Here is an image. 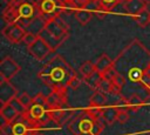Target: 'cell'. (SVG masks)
Listing matches in <instances>:
<instances>
[{
    "mask_svg": "<svg viewBox=\"0 0 150 135\" xmlns=\"http://www.w3.org/2000/svg\"><path fill=\"white\" fill-rule=\"evenodd\" d=\"M21 70L20 65L11 56H5L0 62V81L11 80Z\"/></svg>",
    "mask_w": 150,
    "mask_h": 135,
    "instance_id": "8992f818",
    "label": "cell"
},
{
    "mask_svg": "<svg viewBox=\"0 0 150 135\" xmlns=\"http://www.w3.org/2000/svg\"><path fill=\"white\" fill-rule=\"evenodd\" d=\"M122 1H123V5H124L127 12L131 16L136 15L142 9L146 8V6H148V4L144 0H122Z\"/></svg>",
    "mask_w": 150,
    "mask_h": 135,
    "instance_id": "30bf717a",
    "label": "cell"
},
{
    "mask_svg": "<svg viewBox=\"0 0 150 135\" xmlns=\"http://www.w3.org/2000/svg\"><path fill=\"white\" fill-rule=\"evenodd\" d=\"M73 68L61 56L56 55L50 59L39 72V77L49 87L54 89L66 88L70 77L74 75Z\"/></svg>",
    "mask_w": 150,
    "mask_h": 135,
    "instance_id": "6da1fadb",
    "label": "cell"
},
{
    "mask_svg": "<svg viewBox=\"0 0 150 135\" xmlns=\"http://www.w3.org/2000/svg\"><path fill=\"white\" fill-rule=\"evenodd\" d=\"M144 1H145V2H146V4H148V5H149V4H150V0H144Z\"/></svg>",
    "mask_w": 150,
    "mask_h": 135,
    "instance_id": "60d3db41",
    "label": "cell"
},
{
    "mask_svg": "<svg viewBox=\"0 0 150 135\" xmlns=\"http://www.w3.org/2000/svg\"><path fill=\"white\" fill-rule=\"evenodd\" d=\"M93 11L88 9V7H83V8H77L75 9V18L76 20L81 23V25H87L91 18H93Z\"/></svg>",
    "mask_w": 150,
    "mask_h": 135,
    "instance_id": "4fadbf2b",
    "label": "cell"
},
{
    "mask_svg": "<svg viewBox=\"0 0 150 135\" xmlns=\"http://www.w3.org/2000/svg\"><path fill=\"white\" fill-rule=\"evenodd\" d=\"M112 81H109L107 79H102V81L100 82V86H98V90L105 93V94H110L111 93V89H112Z\"/></svg>",
    "mask_w": 150,
    "mask_h": 135,
    "instance_id": "f1b7e54d",
    "label": "cell"
},
{
    "mask_svg": "<svg viewBox=\"0 0 150 135\" xmlns=\"http://www.w3.org/2000/svg\"><path fill=\"white\" fill-rule=\"evenodd\" d=\"M1 1H2V4H4V5H6V6L8 7V6H11L12 4H14L16 0H1Z\"/></svg>",
    "mask_w": 150,
    "mask_h": 135,
    "instance_id": "ab89813d",
    "label": "cell"
},
{
    "mask_svg": "<svg viewBox=\"0 0 150 135\" xmlns=\"http://www.w3.org/2000/svg\"><path fill=\"white\" fill-rule=\"evenodd\" d=\"M18 97V100L21 102V104L28 110L32 106H33V97H30L29 95H28V93H26V92H23V93H21L19 96H16Z\"/></svg>",
    "mask_w": 150,
    "mask_h": 135,
    "instance_id": "83f0119b",
    "label": "cell"
},
{
    "mask_svg": "<svg viewBox=\"0 0 150 135\" xmlns=\"http://www.w3.org/2000/svg\"><path fill=\"white\" fill-rule=\"evenodd\" d=\"M0 115H1V117L4 119V121L13 122V121L20 115V113H19L11 103H6V104H1Z\"/></svg>",
    "mask_w": 150,
    "mask_h": 135,
    "instance_id": "8fae6325",
    "label": "cell"
},
{
    "mask_svg": "<svg viewBox=\"0 0 150 135\" xmlns=\"http://www.w3.org/2000/svg\"><path fill=\"white\" fill-rule=\"evenodd\" d=\"M66 88H57L54 89L53 93H50L47 96V109H57L62 108L66 96H64Z\"/></svg>",
    "mask_w": 150,
    "mask_h": 135,
    "instance_id": "9c48e42d",
    "label": "cell"
},
{
    "mask_svg": "<svg viewBox=\"0 0 150 135\" xmlns=\"http://www.w3.org/2000/svg\"><path fill=\"white\" fill-rule=\"evenodd\" d=\"M28 115L35 120V121H40L46 114H47V109L42 106H39V104H33L29 109H28Z\"/></svg>",
    "mask_w": 150,
    "mask_h": 135,
    "instance_id": "ffe728a7",
    "label": "cell"
},
{
    "mask_svg": "<svg viewBox=\"0 0 150 135\" xmlns=\"http://www.w3.org/2000/svg\"><path fill=\"white\" fill-rule=\"evenodd\" d=\"M0 131H1V135H14V129H13L12 122L5 121L0 127Z\"/></svg>",
    "mask_w": 150,
    "mask_h": 135,
    "instance_id": "4dcf8cb0",
    "label": "cell"
},
{
    "mask_svg": "<svg viewBox=\"0 0 150 135\" xmlns=\"http://www.w3.org/2000/svg\"><path fill=\"white\" fill-rule=\"evenodd\" d=\"M118 72L115 69V67L112 66V67H110L108 70H105L103 74H102V76H103V79H107V80H109V81H112L114 80V77H115V75L117 74Z\"/></svg>",
    "mask_w": 150,
    "mask_h": 135,
    "instance_id": "e575fe53",
    "label": "cell"
},
{
    "mask_svg": "<svg viewBox=\"0 0 150 135\" xmlns=\"http://www.w3.org/2000/svg\"><path fill=\"white\" fill-rule=\"evenodd\" d=\"M38 38H39V35H36L34 33H30V32H26V35L23 38V42L26 43V46H30Z\"/></svg>",
    "mask_w": 150,
    "mask_h": 135,
    "instance_id": "836d02e7",
    "label": "cell"
},
{
    "mask_svg": "<svg viewBox=\"0 0 150 135\" xmlns=\"http://www.w3.org/2000/svg\"><path fill=\"white\" fill-rule=\"evenodd\" d=\"M91 1L93 0H63V2H64L66 6H69V7L74 8V9L88 7Z\"/></svg>",
    "mask_w": 150,
    "mask_h": 135,
    "instance_id": "603a6c76",
    "label": "cell"
},
{
    "mask_svg": "<svg viewBox=\"0 0 150 135\" xmlns=\"http://www.w3.org/2000/svg\"><path fill=\"white\" fill-rule=\"evenodd\" d=\"M45 29L52 34L53 36H55L56 39H60V40H66L68 38V31H69V27L68 25L66 23V21L60 16H56L55 19H52L49 21L46 22V26H45Z\"/></svg>",
    "mask_w": 150,
    "mask_h": 135,
    "instance_id": "3957f363",
    "label": "cell"
},
{
    "mask_svg": "<svg viewBox=\"0 0 150 135\" xmlns=\"http://www.w3.org/2000/svg\"><path fill=\"white\" fill-rule=\"evenodd\" d=\"M120 1H122V0H98V2H100L103 7L108 8L109 11H110L111 8H114Z\"/></svg>",
    "mask_w": 150,
    "mask_h": 135,
    "instance_id": "d590c367",
    "label": "cell"
},
{
    "mask_svg": "<svg viewBox=\"0 0 150 135\" xmlns=\"http://www.w3.org/2000/svg\"><path fill=\"white\" fill-rule=\"evenodd\" d=\"M64 115V112L62 110V108H57V109H47V116L55 121V122H59L61 121L62 116Z\"/></svg>",
    "mask_w": 150,
    "mask_h": 135,
    "instance_id": "4316f807",
    "label": "cell"
},
{
    "mask_svg": "<svg viewBox=\"0 0 150 135\" xmlns=\"http://www.w3.org/2000/svg\"><path fill=\"white\" fill-rule=\"evenodd\" d=\"M77 134H82V133H91L93 127H94V120L91 117H86V119H81L77 123Z\"/></svg>",
    "mask_w": 150,
    "mask_h": 135,
    "instance_id": "d6986e66",
    "label": "cell"
},
{
    "mask_svg": "<svg viewBox=\"0 0 150 135\" xmlns=\"http://www.w3.org/2000/svg\"><path fill=\"white\" fill-rule=\"evenodd\" d=\"M143 86L145 87V89L148 90V93L150 94V80H145V81H142Z\"/></svg>",
    "mask_w": 150,
    "mask_h": 135,
    "instance_id": "f35d334b",
    "label": "cell"
},
{
    "mask_svg": "<svg viewBox=\"0 0 150 135\" xmlns=\"http://www.w3.org/2000/svg\"><path fill=\"white\" fill-rule=\"evenodd\" d=\"M102 79H103L102 73H100L97 70H94L90 75H88L87 77H84V83H87L90 88L97 89L98 86H100V82L102 81Z\"/></svg>",
    "mask_w": 150,
    "mask_h": 135,
    "instance_id": "ac0fdd59",
    "label": "cell"
},
{
    "mask_svg": "<svg viewBox=\"0 0 150 135\" xmlns=\"http://www.w3.org/2000/svg\"><path fill=\"white\" fill-rule=\"evenodd\" d=\"M118 110L120 109L116 108V107H107V108H103L102 119L104 120L105 124H112L115 121H117Z\"/></svg>",
    "mask_w": 150,
    "mask_h": 135,
    "instance_id": "9a60e30c",
    "label": "cell"
},
{
    "mask_svg": "<svg viewBox=\"0 0 150 135\" xmlns=\"http://www.w3.org/2000/svg\"><path fill=\"white\" fill-rule=\"evenodd\" d=\"M144 104L143 100L137 95V94H132L130 97H128L125 100V107L128 110H131V112H137L142 108V106Z\"/></svg>",
    "mask_w": 150,
    "mask_h": 135,
    "instance_id": "5bb4252c",
    "label": "cell"
},
{
    "mask_svg": "<svg viewBox=\"0 0 150 135\" xmlns=\"http://www.w3.org/2000/svg\"><path fill=\"white\" fill-rule=\"evenodd\" d=\"M9 103H11V104H12V106H13V107H14V108H15V109H16V110L20 113V114H23V113L27 110V109H26V108H25V107L21 104V102L18 100V97L13 99V100H12Z\"/></svg>",
    "mask_w": 150,
    "mask_h": 135,
    "instance_id": "8d00e7d4",
    "label": "cell"
},
{
    "mask_svg": "<svg viewBox=\"0 0 150 135\" xmlns=\"http://www.w3.org/2000/svg\"><path fill=\"white\" fill-rule=\"evenodd\" d=\"M114 66V62H112V60L107 55V54H102L98 59H97V61L95 62V69L97 70V72H100V73H104L105 70H108L110 67H112Z\"/></svg>",
    "mask_w": 150,
    "mask_h": 135,
    "instance_id": "7c38bea8",
    "label": "cell"
},
{
    "mask_svg": "<svg viewBox=\"0 0 150 135\" xmlns=\"http://www.w3.org/2000/svg\"><path fill=\"white\" fill-rule=\"evenodd\" d=\"M33 104H39V106H42L47 109V97L41 94V93H38L34 97H33Z\"/></svg>",
    "mask_w": 150,
    "mask_h": 135,
    "instance_id": "1f68e13d",
    "label": "cell"
},
{
    "mask_svg": "<svg viewBox=\"0 0 150 135\" xmlns=\"http://www.w3.org/2000/svg\"><path fill=\"white\" fill-rule=\"evenodd\" d=\"M148 135H150V131H149V133H148Z\"/></svg>",
    "mask_w": 150,
    "mask_h": 135,
    "instance_id": "7bdbcfd3",
    "label": "cell"
},
{
    "mask_svg": "<svg viewBox=\"0 0 150 135\" xmlns=\"http://www.w3.org/2000/svg\"><path fill=\"white\" fill-rule=\"evenodd\" d=\"M87 115L89 117H91L93 120H97L102 117V113H103V107H95V106H89L86 110Z\"/></svg>",
    "mask_w": 150,
    "mask_h": 135,
    "instance_id": "cb8c5ba5",
    "label": "cell"
},
{
    "mask_svg": "<svg viewBox=\"0 0 150 135\" xmlns=\"http://www.w3.org/2000/svg\"><path fill=\"white\" fill-rule=\"evenodd\" d=\"M82 82H84V77H83L80 73H74V75H73V76L70 77V80L68 81L67 86L70 87V88H73V89H76V88H79V87L81 86Z\"/></svg>",
    "mask_w": 150,
    "mask_h": 135,
    "instance_id": "d4e9b609",
    "label": "cell"
},
{
    "mask_svg": "<svg viewBox=\"0 0 150 135\" xmlns=\"http://www.w3.org/2000/svg\"><path fill=\"white\" fill-rule=\"evenodd\" d=\"M27 50L28 53L38 61H42L45 60L52 52H54L52 49V47L39 35V38L30 45V46H27Z\"/></svg>",
    "mask_w": 150,
    "mask_h": 135,
    "instance_id": "277c9868",
    "label": "cell"
},
{
    "mask_svg": "<svg viewBox=\"0 0 150 135\" xmlns=\"http://www.w3.org/2000/svg\"><path fill=\"white\" fill-rule=\"evenodd\" d=\"M112 83L115 85V86H117L118 88H123L124 87V85H125V77L122 75V74H120V73H117L116 75H115V77H114V80H112Z\"/></svg>",
    "mask_w": 150,
    "mask_h": 135,
    "instance_id": "d6a6232c",
    "label": "cell"
},
{
    "mask_svg": "<svg viewBox=\"0 0 150 135\" xmlns=\"http://www.w3.org/2000/svg\"><path fill=\"white\" fill-rule=\"evenodd\" d=\"M95 69V63H93L91 61H84L80 68H79V73L83 76V77H87L88 75H90Z\"/></svg>",
    "mask_w": 150,
    "mask_h": 135,
    "instance_id": "7402d4cb",
    "label": "cell"
},
{
    "mask_svg": "<svg viewBox=\"0 0 150 135\" xmlns=\"http://www.w3.org/2000/svg\"><path fill=\"white\" fill-rule=\"evenodd\" d=\"M18 95L16 88L9 82V80L0 81V102L1 104L9 103Z\"/></svg>",
    "mask_w": 150,
    "mask_h": 135,
    "instance_id": "ba28073f",
    "label": "cell"
},
{
    "mask_svg": "<svg viewBox=\"0 0 150 135\" xmlns=\"http://www.w3.org/2000/svg\"><path fill=\"white\" fill-rule=\"evenodd\" d=\"M39 35H40V36H41V38H42V39H43V40H45V41H46V42L52 47V49H53V50H55L56 48H59V47L64 42L63 40L56 39L55 36H53L52 34H49L45 28L42 29V32H41Z\"/></svg>",
    "mask_w": 150,
    "mask_h": 135,
    "instance_id": "2e32d148",
    "label": "cell"
},
{
    "mask_svg": "<svg viewBox=\"0 0 150 135\" xmlns=\"http://www.w3.org/2000/svg\"><path fill=\"white\" fill-rule=\"evenodd\" d=\"M132 18L136 21V23L142 28H145L148 25H150V12L148 11V8L142 9L139 13H137Z\"/></svg>",
    "mask_w": 150,
    "mask_h": 135,
    "instance_id": "e0dca14e",
    "label": "cell"
},
{
    "mask_svg": "<svg viewBox=\"0 0 150 135\" xmlns=\"http://www.w3.org/2000/svg\"><path fill=\"white\" fill-rule=\"evenodd\" d=\"M148 66H149V67H150V60H149V62H148Z\"/></svg>",
    "mask_w": 150,
    "mask_h": 135,
    "instance_id": "b9f144b4",
    "label": "cell"
},
{
    "mask_svg": "<svg viewBox=\"0 0 150 135\" xmlns=\"http://www.w3.org/2000/svg\"><path fill=\"white\" fill-rule=\"evenodd\" d=\"M13 129H14V135H27L28 133L27 126L22 122H15L13 124Z\"/></svg>",
    "mask_w": 150,
    "mask_h": 135,
    "instance_id": "f546056e",
    "label": "cell"
},
{
    "mask_svg": "<svg viewBox=\"0 0 150 135\" xmlns=\"http://www.w3.org/2000/svg\"><path fill=\"white\" fill-rule=\"evenodd\" d=\"M4 36L12 43H19L23 41V38L26 35V31L19 26L16 22H9L6 27L2 28Z\"/></svg>",
    "mask_w": 150,
    "mask_h": 135,
    "instance_id": "52a82bcc",
    "label": "cell"
},
{
    "mask_svg": "<svg viewBox=\"0 0 150 135\" xmlns=\"http://www.w3.org/2000/svg\"><path fill=\"white\" fill-rule=\"evenodd\" d=\"M66 5L63 0H38L36 1V13L47 21L60 16L64 11Z\"/></svg>",
    "mask_w": 150,
    "mask_h": 135,
    "instance_id": "7a4b0ae2",
    "label": "cell"
},
{
    "mask_svg": "<svg viewBox=\"0 0 150 135\" xmlns=\"http://www.w3.org/2000/svg\"><path fill=\"white\" fill-rule=\"evenodd\" d=\"M89 106H95V107H103L107 102V96H105V93L101 92V90H96L94 92V94L91 95L90 97V101H89Z\"/></svg>",
    "mask_w": 150,
    "mask_h": 135,
    "instance_id": "44dd1931",
    "label": "cell"
},
{
    "mask_svg": "<svg viewBox=\"0 0 150 135\" xmlns=\"http://www.w3.org/2000/svg\"><path fill=\"white\" fill-rule=\"evenodd\" d=\"M128 120H129V114H128L125 110L120 109V110H118V115H117V121H118L121 124H124V123L128 122Z\"/></svg>",
    "mask_w": 150,
    "mask_h": 135,
    "instance_id": "74e56055",
    "label": "cell"
},
{
    "mask_svg": "<svg viewBox=\"0 0 150 135\" xmlns=\"http://www.w3.org/2000/svg\"><path fill=\"white\" fill-rule=\"evenodd\" d=\"M128 75H129V79H130L131 81H134V82H139V81H142V79H143V69H141V68H138V67H132V68L129 70Z\"/></svg>",
    "mask_w": 150,
    "mask_h": 135,
    "instance_id": "484cf974",
    "label": "cell"
},
{
    "mask_svg": "<svg viewBox=\"0 0 150 135\" xmlns=\"http://www.w3.org/2000/svg\"><path fill=\"white\" fill-rule=\"evenodd\" d=\"M11 7L15 9L18 19L19 18L32 19L36 14V2L33 0H16L14 4L11 5Z\"/></svg>",
    "mask_w": 150,
    "mask_h": 135,
    "instance_id": "5b68a950",
    "label": "cell"
}]
</instances>
